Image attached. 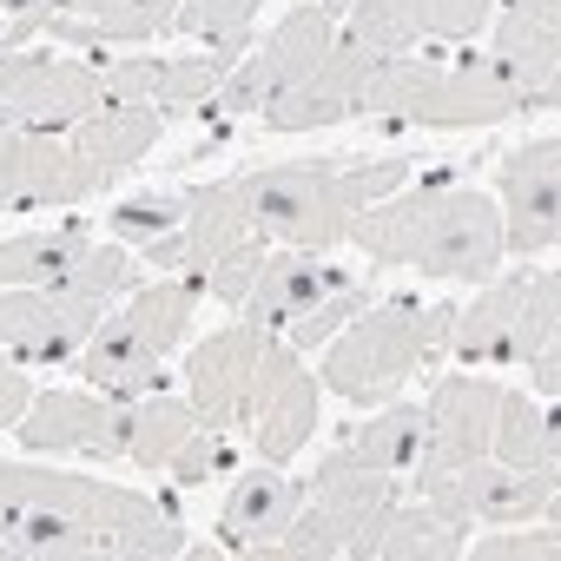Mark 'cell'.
Here are the masks:
<instances>
[{
	"label": "cell",
	"mask_w": 561,
	"mask_h": 561,
	"mask_svg": "<svg viewBox=\"0 0 561 561\" xmlns=\"http://www.w3.org/2000/svg\"><path fill=\"white\" fill-rule=\"evenodd\" d=\"M119 410H126V462L133 469H165L172 449L198 430L192 397H172V390H146V397H133Z\"/></svg>",
	"instance_id": "26"
},
{
	"label": "cell",
	"mask_w": 561,
	"mask_h": 561,
	"mask_svg": "<svg viewBox=\"0 0 561 561\" xmlns=\"http://www.w3.org/2000/svg\"><path fill=\"white\" fill-rule=\"evenodd\" d=\"M423 67H430V60H416V54L370 60V73H364V93H357V113H364V119H403V106H410V93H416Z\"/></svg>",
	"instance_id": "35"
},
{
	"label": "cell",
	"mask_w": 561,
	"mask_h": 561,
	"mask_svg": "<svg viewBox=\"0 0 561 561\" xmlns=\"http://www.w3.org/2000/svg\"><path fill=\"white\" fill-rule=\"evenodd\" d=\"M165 469H172V482H211V476H225V469H231V443H225V430H205V423H198V430L172 449Z\"/></svg>",
	"instance_id": "41"
},
{
	"label": "cell",
	"mask_w": 561,
	"mask_h": 561,
	"mask_svg": "<svg viewBox=\"0 0 561 561\" xmlns=\"http://www.w3.org/2000/svg\"><path fill=\"white\" fill-rule=\"evenodd\" d=\"M522 277H482V291L469 305H456V324H449V357H462L469 370H495V364H515V318H522Z\"/></svg>",
	"instance_id": "19"
},
{
	"label": "cell",
	"mask_w": 561,
	"mask_h": 561,
	"mask_svg": "<svg viewBox=\"0 0 561 561\" xmlns=\"http://www.w3.org/2000/svg\"><path fill=\"white\" fill-rule=\"evenodd\" d=\"M554 548L561 541L541 522H502V535H476L469 528V541H462V554H476V561H548Z\"/></svg>",
	"instance_id": "40"
},
{
	"label": "cell",
	"mask_w": 561,
	"mask_h": 561,
	"mask_svg": "<svg viewBox=\"0 0 561 561\" xmlns=\"http://www.w3.org/2000/svg\"><path fill=\"white\" fill-rule=\"evenodd\" d=\"M410 489L462 528H502V522L561 528V462L554 469H508L495 456H476L456 469H416Z\"/></svg>",
	"instance_id": "4"
},
{
	"label": "cell",
	"mask_w": 561,
	"mask_h": 561,
	"mask_svg": "<svg viewBox=\"0 0 561 561\" xmlns=\"http://www.w3.org/2000/svg\"><path fill=\"white\" fill-rule=\"evenodd\" d=\"M271 554H285V561H337V554H344V528H337V515H331V508L305 502V508L291 515V528L277 535V548H271Z\"/></svg>",
	"instance_id": "37"
},
{
	"label": "cell",
	"mask_w": 561,
	"mask_h": 561,
	"mask_svg": "<svg viewBox=\"0 0 561 561\" xmlns=\"http://www.w3.org/2000/svg\"><path fill=\"white\" fill-rule=\"evenodd\" d=\"M172 225H185V192L152 185V192H133V198L113 205V238L119 244H146V238H159Z\"/></svg>",
	"instance_id": "36"
},
{
	"label": "cell",
	"mask_w": 561,
	"mask_h": 561,
	"mask_svg": "<svg viewBox=\"0 0 561 561\" xmlns=\"http://www.w3.org/2000/svg\"><path fill=\"white\" fill-rule=\"evenodd\" d=\"M489 60L515 87L522 113H554V93H561V0H508V8H495Z\"/></svg>",
	"instance_id": "11"
},
{
	"label": "cell",
	"mask_w": 561,
	"mask_h": 561,
	"mask_svg": "<svg viewBox=\"0 0 561 561\" xmlns=\"http://www.w3.org/2000/svg\"><path fill=\"white\" fill-rule=\"evenodd\" d=\"M351 244L370 264H403L430 277H482L502 271V211L482 185H462L456 172H430L423 185H397L390 198L364 205L351 218Z\"/></svg>",
	"instance_id": "1"
},
{
	"label": "cell",
	"mask_w": 561,
	"mask_h": 561,
	"mask_svg": "<svg viewBox=\"0 0 561 561\" xmlns=\"http://www.w3.org/2000/svg\"><path fill=\"white\" fill-rule=\"evenodd\" d=\"M271 337H277V331L238 318V324L211 331V337L185 357L192 410H198L205 430H225V436H231V430H251V383H257V364H264Z\"/></svg>",
	"instance_id": "9"
},
{
	"label": "cell",
	"mask_w": 561,
	"mask_h": 561,
	"mask_svg": "<svg viewBox=\"0 0 561 561\" xmlns=\"http://www.w3.org/2000/svg\"><path fill=\"white\" fill-rule=\"evenodd\" d=\"M185 238H192V271H211L225 251H238V244L251 238L231 179H218V185H192V192H185Z\"/></svg>",
	"instance_id": "28"
},
{
	"label": "cell",
	"mask_w": 561,
	"mask_h": 561,
	"mask_svg": "<svg viewBox=\"0 0 561 561\" xmlns=\"http://www.w3.org/2000/svg\"><path fill=\"white\" fill-rule=\"evenodd\" d=\"M67 291H80V298H100V305H113L119 291H133L139 285V264H133V244H119V238H93L80 257H73V271L60 277Z\"/></svg>",
	"instance_id": "33"
},
{
	"label": "cell",
	"mask_w": 561,
	"mask_h": 561,
	"mask_svg": "<svg viewBox=\"0 0 561 561\" xmlns=\"http://www.w3.org/2000/svg\"><path fill=\"white\" fill-rule=\"evenodd\" d=\"M172 14H179V0H106L87 21H100L106 47H119V41H159L172 27Z\"/></svg>",
	"instance_id": "38"
},
{
	"label": "cell",
	"mask_w": 561,
	"mask_h": 561,
	"mask_svg": "<svg viewBox=\"0 0 561 561\" xmlns=\"http://www.w3.org/2000/svg\"><path fill=\"white\" fill-rule=\"evenodd\" d=\"M165 60H113L106 67V106H152Z\"/></svg>",
	"instance_id": "43"
},
{
	"label": "cell",
	"mask_w": 561,
	"mask_h": 561,
	"mask_svg": "<svg viewBox=\"0 0 561 561\" xmlns=\"http://www.w3.org/2000/svg\"><path fill=\"white\" fill-rule=\"evenodd\" d=\"M311 502V482H298V476H285L277 462H257V469H244L238 482H231V495H225V508H218V554H271L277 548V535L291 528V515Z\"/></svg>",
	"instance_id": "15"
},
{
	"label": "cell",
	"mask_w": 561,
	"mask_h": 561,
	"mask_svg": "<svg viewBox=\"0 0 561 561\" xmlns=\"http://www.w3.org/2000/svg\"><path fill=\"white\" fill-rule=\"evenodd\" d=\"M423 364H436V351H430V311H416V305H364L331 344H324V390L331 397H344V403H357V410H377V403H390Z\"/></svg>",
	"instance_id": "3"
},
{
	"label": "cell",
	"mask_w": 561,
	"mask_h": 561,
	"mask_svg": "<svg viewBox=\"0 0 561 561\" xmlns=\"http://www.w3.org/2000/svg\"><path fill=\"white\" fill-rule=\"evenodd\" d=\"M410 8H416L423 41H476L502 0H410Z\"/></svg>",
	"instance_id": "39"
},
{
	"label": "cell",
	"mask_w": 561,
	"mask_h": 561,
	"mask_svg": "<svg viewBox=\"0 0 561 561\" xmlns=\"http://www.w3.org/2000/svg\"><path fill=\"white\" fill-rule=\"evenodd\" d=\"M410 482L403 476H390V469H377V462H364L351 443H337L318 469H311V502L318 508H331L337 515V528H344V541H351V528H364L383 502H397Z\"/></svg>",
	"instance_id": "22"
},
{
	"label": "cell",
	"mask_w": 561,
	"mask_h": 561,
	"mask_svg": "<svg viewBox=\"0 0 561 561\" xmlns=\"http://www.w3.org/2000/svg\"><path fill=\"white\" fill-rule=\"evenodd\" d=\"M67 139H73V152L93 165V179H100V192H106L113 179H126V172L159 146V106H100V113H87Z\"/></svg>",
	"instance_id": "23"
},
{
	"label": "cell",
	"mask_w": 561,
	"mask_h": 561,
	"mask_svg": "<svg viewBox=\"0 0 561 561\" xmlns=\"http://www.w3.org/2000/svg\"><path fill=\"white\" fill-rule=\"evenodd\" d=\"M87 244H93V225H87V218H67V225H54V231L0 238V285H60Z\"/></svg>",
	"instance_id": "27"
},
{
	"label": "cell",
	"mask_w": 561,
	"mask_h": 561,
	"mask_svg": "<svg viewBox=\"0 0 561 561\" xmlns=\"http://www.w3.org/2000/svg\"><path fill=\"white\" fill-rule=\"evenodd\" d=\"M351 271H337L324 251H298V244H271L257 277H251V291L238 305L244 324H264V331H285L305 305H318L331 285H344Z\"/></svg>",
	"instance_id": "18"
},
{
	"label": "cell",
	"mask_w": 561,
	"mask_h": 561,
	"mask_svg": "<svg viewBox=\"0 0 561 561\" xmlns=\"http://www.w3.org/2000/svg\"><path fill=\"white\" fill-rule=\"evenodd\" d=\"M27 403H34V377H27V364H14L8 351H0V436H8V430L27 416Z\"/></svg>",
	"instance_id": "44"
},
{
	"label": "cell",
	"mask_w": 561,
	"mask_h": 561,
	"mask_svg": "<svg viewBox=\"0 0 561 561\" xmlns=\"http://www.w3.org/2000/svg\"><path fill=\"white\" fill-rule=\"evenodd\" d=\"M27 456H93L126 462V410L100 390H34L27 416L14 423Z\"/></svg>",
	"instance_id": "10"
},
{
	"label": "cell",
	"mask_w": 561,
	"mask_h": 561,
	"mask_svg": "<svg viewBox=\"0 0 561 561\" xmlns=\"http://www.w3.org/2000/svg\"><path fill=\"white\" fill-rule=\"evenodd\" d=\"M311 430H318V377L305 370V351L271 337V351L257 364V383H251V430L244 436H251L257 462L285 469L311 443Z\"/></svg>",
	"instance_id": "12"
},
{
	"label": "cell",
	"mask_w": 561,
	"mask_h": 561,
	"mask_svg": "<svg viewBox=\"0 0 561 561\" xmlns=\"http://www.w3.org/2000/svg\"><path fill=\"white\" fill-rule=\"evenodd\" d=\"M489 456H495V462H508V469H554V462H561L554 403H541V397H522V390H502V403H495V436H489Z\"/></svg>",
	"instance_id": "25"
},
{
	"label": "cell",
	"mask_w": 561,
	"mask_h": 561,
	"mask_svg": "<svg viewBox=\"0 0 561 561\" xmlns=\"http://www.w3.org/2000/svg\"><path fill=\"white\" fill-rule=\"evenodd\" d=\"M364 305H370V277H357V271H351L344 285H331L318 305H305V311L285 324V344H291V351H324V344H331L357 311H364Z\"/></svg>",
	"instance_id": "32"
},
{
	"label": "cell",
	"mask_w": 561,
	"mask_h": 561,
	"mask_svg": "<svg viewBox=\"0 0 561 561\" xmlns=\"http://www.w3.org/2000/svg\"><path fill=\"white\" fill-rule=\"evenodd\" d=\"M139 251H146V264H152V271H192V238H185V225H172V231L146 238ZM198 277H205V271H198Z\"/></svg>",
	"instance_id": "46"
},
{
	"label": "cell",
	"mask_w": 561,
	"mask_h": 561,
	"mask_svg": "<svg viewBox=\"0 0 561 561\" xmlns=\"http://www.w3.org/2000/svg\"><path fill=\"white\" fill-rule=\"evenodd\" d=\"M364 73H370V54L337 34V47H331L298 87H285V93L264 106V126H271V133H318V126L351 119V113H357V93H364Z\"/></svg>",
	"instance_id": "16"
},
{
	"label": "cell",
	"mask_w": 561,
	"mask_h": 561,
	"mask_svg": "<svg viewBox=\"0 0 561 561\" xmlns=\"http://www.w3.org/2000/svg\"><path fill=\"white\" fill-rule=\"evenodd\" d=\"M337 34L357 41L370 60H390V54H416V47H423V27H416V8H410V0H351Z\"/></svg>",
	"instance_id": "31"
},
{
	"label": "cell",
	"mask_w": 561,
	"mask_h": 561,
	"mask_svg": "<svg viewBox=\"0 0 561 561\" xmlns=\"http://www.w3.org/2000/svg\"><path fill=\"white\" fill-rule=\"evenodd\" d=\"M495 211H502V251L535 264L561 244V139L554 133L528 139L502 159Z\"/></svg>",
	"instance_id": "8"
},
{
	"label": "cell",
	"mask_w": 561,
	"mask_h": 561,
	"mask_svg": "<svg viewBox=\"0 0 561 561\" xmlns=\"http://www.w3.org/2000/svg\"><path fill=\"white\" fill-rule=\"evenodd\" d=\"M225 60L218 54H192V60H165L159 67V93H152V106L172 119V113H205L211 100H218V87H225Z\"/></svg>",
	"instance_id": "34"
},
{
	"label": "cell",
	"mask_w": 561,
	"mask_h": 561,
	"mask_svg": "<svg viewBox=\"0 0 561 561\" xmlns=\"http://www.w3.org/2000/svg\"><path fill=\"white\" fill-rule=\"evenodd\" d=\"M244 225L257 244H298V251H337L351 238V218L377 198H390L397 185H410V159H377V165H264L231 179Z\"/></svg>",
	"instance_id": "2"
},
{
	"label": "cell",
	"mask_w": 561,
	"mask_h": 561,
	"mask_svg": "<svg viewBox=\"0 0 561 561\" xmlns=\"http://www.w3.org/2000/svg\"><path fill=\"white\" fill-rule=\"evenodd\" d=\"M93 192H100V179L73 152L67 133L0 126V211H60Z\"/></svg>",
	"instance_id": "7"
},
{
	"label": "cell",
	"mask_w": 561,
	"mask_h": 561,
	"mask_svg": "<svg viewBox=\"0 0 561 561\" xmlns=\"http://www.w3.org/2000/svg\"><path fill=\"white\" fill-rule=\"evenodd\" d=\"M47 291H54V311H60V331L87 344V337L100 331V318H106V305H100V298H80V291H67V285H47Z\"/></svg>",
	"instance_id": "45"
},
{
	"label": "cell",
	"mask_w": 561,
	"mask_h": 561,
	"mask_svg": "<svg viewBox=\"0 0 561 561\" xmlns=\"http://www.w3.org/2000/svg\"><path fill=\"white\" fill-rule=\"evenodd\" d=\"M100 106H106V67L34 54V47H14V54L0 47V126L73 133Z\"/></svg>",
	"instance_id": "6"
},
{
	"label": "cell",
	"mask_w": 561,
	"mask_h": 561,
	"mask_svg": "<svg viewBox=\"0 0 561 561\" xmlns=\"http://www.w3.org/2000/svg\"><path fill=\"white\" fill-rule=\"evenodd\" d=\"M0 351L27 370H54V364L80 357V337L60 331L47 285H0Z\"/></svg>",
	"instance_id": "21"
},
{
	"label": "cell",
	"mask_w": 561,
	"mask_h": 561,
	"mask_svg": "<svg viewBox=\"0 0 561 561\" xmlns=\"http://www.w3.org/2000/svg\"><path fill=\"white\" fill-rule=\"evenodd\" d=\"M73 364H80L87 390H100V397H113V403H133V397H146V390H165V357H152V351L133 337L126 318H100V331L80 344Z\"/></svg>",
	"instance_id": "20"
},
{
	"label": "cell",
	"mask_w": 561,
	"mask_h": 561,
	"mask_svg": "<svg viewBox=\"0 0 561 561\" xmlns=\"http://www.w3.org/2000/svg\"><path fill=\"white\" fill-rule=\"evenodd\" d=\"M462 541H469L462 522H449V515L430 508V502H403V495H397V502H383L364 528H351L344 554H351V561H456Z\"/></svg>",
	"instance_id": "17"
},
{
	"label": "cell",
	"mask_w": 561,
	"mask_h": 561,
	"mask_svg": "<svg viewBox=\"0 0 561 561\" xmlns=\"http://www.w3.org/2000/svg\"><path fill=\"white\" fill-rule=\"evenodd\" d=\"M344 8H351V0H298V8L271 27V41H264L257 54H244V60L225 73L211 113H264L285 87H298V80L337 47Z\"/></svg>",
	"instance_id": "5"
},
{
	"label": "cell",
	"mask_w": 561,
	"mask_h": 561,
	"mask_svg": "<svg viewBox=\"0 0 561 561\" xmlns=\"http://www.w3.org/2000/svg\"><path fill=\"white\" fill-rule=\"evenodd\" d=\"M515 113H522V100L495 73L489 54H456L449 67H423V80H416V93L403 106L410 126H443V133H456V126H502Z\"/></svg>",
	"instance_id": "13"
},
{
	"label": "cell",
	"mask_w": 561,
	"mask_h": 561,
	"mask_svg": "<svg viewBox=\"0 0 561 561\" xmlns=\"http://www.w3.org/2000/svg\"><path fill=\"white\" fill-rule=\"evenodd\" d=\"M264 251H271V244H257V238H244L238 251H225V257H218V264L205 271V291H211V298H218L225 311H238V305H244V291H251V277H257V264H264Z\"/></svg>",
	"instance_id": "42"
},
{
	"label": "cell",
	"mask_w": 561,
	"mask_h": 561,
	"mask_svg": "<svg viewBox=\"0 0 561 561\" xmlns=\"http://www.w3.org/2000/svg\"><path fill=\"white\" fill-rule=\"evenodd\" d=\"M344 443H351L364 462H377V469H390V476H410L416 456H423V443H430L423 403H383V410H377L370 423H357Z\"/></svg>",
	"instance_id": "29"
},
{
	"label": "cell",
	"mask_w": 561,
	"mask_h": 561,
	"mask_svg": "<svg viewBox=\"0 0 561 561\" xmlns=\"http://www.w3.org/2000/svg\"><path fill=\"white\" fill-rule=\"evenodd\" d=\"M198 298H205V277L198 271H172V277H159V285H133V305L119 318L133 324V337L152 357H172L185 344V331H192Z\"/></svg>",
	"instance_id": "24"
},
{
	"label": "cell",
	"mask_w": 561,
	"mask_h": 561,
	"mask_svg": "<svg viewBox=\"0 0 561 561\" xmlns=\"http://www.w3.org/2000/svg\"><path fill=\"white\" fill-rule=\"evenodd\" d=\"M495 403H502V383H495V377H476V370H449V377H436V383H430V403H423L430 443H423L416 469H456V462L489 456ZM416 469H410V476H416Z\"/></svg>",
	"instance_id": "14"
},
{
	"label": "cell",
	"mask_w": 561,
	"mask_h": 561,
	"mask_svg": "<svg viewBox=\"0 0 561 561\" xmlns=\"http://www.w3.org/2000/svg\"><path fill=\"white\" fill-rule=\"evenodd\" d=\"M257 8H264V0H179L172 27L192 34V41H211V54H218L225 67H238V60L251 54Z\"/></svg>",
	"instance_id": "30"
}]
</instances>
